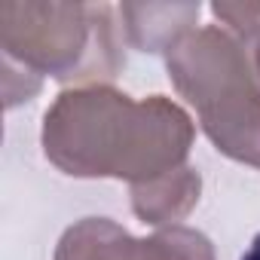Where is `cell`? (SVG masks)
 I'll list each match as a JSON object with an SVG mask.
<instances>
[{
	"label": "cell",
	"instance_id": "1",
	"mask_svg": "<svg viewBox=\"0 0 260 260\" xmlns=\"http://www.w3.org/2000/svg\"><path fill=\"white\" fill-rule=\"evenodd\" d=\"M193 144L190 116L166 95L135 101L110 86L61 92L43 119V153L74 178L147 184L175 169Z\"/></svg>",
	"mask_w": 260,
	"mask_h": 260
},
{
	"label": "cell",
	"instance_id": "2",
	"mask_svg": "<svg viewBox=\"0 0 260 260\" xmlns=\"http://www.w3.org/2000/svg\"><path fill=\"white\" fill-rule=\"evenodd\" d=\"M169 77L211 144L260 169V74L248 46L214 25L190 31L169 49Z\"/></svg>",
	"mask_w": 260,
	"mask_h": 260
},
{
	"label": "cell",
	"instance_id": "3",
	"mask_svg": "<svg viewBox=\"0 0 260 260\" xmlns=\"http://www.w3.org/2000/svg\"><path fill=\"white\" fill-rule=\"evenodd\" d=\"M4 61L55 80L113 77L119 43L107 7L86 4H10L0 7Z\"/></svg>",
	"mask_w": 260,
	"mask_h": 260
},
{
	"label": "cell",
	"instance_id": "4",
	"mask_svg": "<svg viewBox=\"0 0 260 260\" xmlns=\"http://www.w3.org/2000/svg\"><path fill=\"white\" fill-rule=\"evenodd\" d=\"M55 260H214V251L190 226L175 223L150 239H135L107 217H86L61 236Z\"/></svg>",
	"mask_w": 260,
	"mask_h": 260
},
{
	"label": "cell",
	"instance_id": "5",
	"mask_svg": "<svg viewBox=\"0 0 260 260\" xmlns=\"http://www.w3.org/2000/svg\"><path fill=\"white\" fill-rule=\"evenodd\" d=\"M119 16L125 19V31L138 49L159 52L172 49L184 34L193 31V22L199 19V4H125L119 7Z\"/></svg>",
	"mask_w": 260,
	"mask_h": 260
},
{
	"label": "cell",
	"instance_id": "6",
	"mask_svg": "<svg viewBox=\"0 0 260 260\" xmlns=\"http://www.w3.org/2000/svg\"><path fill=\"white\" fill-rule=\"evenodd\" d=\"M199 175L196 169H175L162 178H153L147 184H135L132 187V208L144 223L153 226H166L181 217H187V211L199 202Z\"/></svg>",
	"mask_w": 260,
	"mask_h": 260
},
{
	"label": "cell",
	"instance_id": "7",
	"mask_svg": "<svg viewBox=\"0 0 260 260\" xmlns=\"http://www.w3.org/2000/svg\"><path fill=\"white\" fill-rule=\"evenodd\" d=\"M245 46H248V52H251V58H254V68H257V74H260V28L245 40Z\"/></svg>",
	"mask_w": 260,
	"mask_h": 260
},
{
	"label": "cell",
	"instance_id": "8",
	"mask_svg": "<svg viewBox=\"0 0 260 260\" xmlns=\"http://www.w3.org/2000/svg\"><path fill=\"white\" fill-rule=\"evenodd\" d=\"M242 260H260V233L251 239V245H248V251L242 254Z\"/></svg>",
	"mask_w": 260,
	"mask_h": 260
}]
</instances>
